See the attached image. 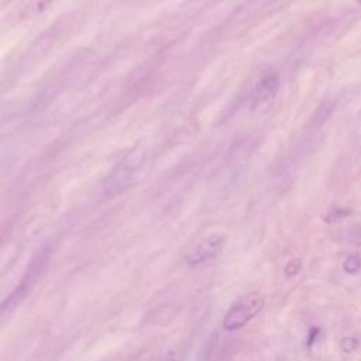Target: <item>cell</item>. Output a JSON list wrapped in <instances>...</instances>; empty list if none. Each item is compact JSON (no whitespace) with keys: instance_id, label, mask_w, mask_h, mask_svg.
<instances>
[{"instance_id":"1","label":"cell","mask_w":361,"mask_h":361,"mask_svg":"<svg viewBox=\"0 0 361 361\" xmlns=\"http://www.w3.org/2000/svg\"><path fill=\"white\" fill-rule=\"evenodd\" d=\"M147 164V149L141 142L131 147L126 155L116 164L103 182V193L106 196H117L133 188L140 179Z\"/></svg>"},{"instance_id":"2","label":"cell","mask_w":361,"mask_h":361,"mask_svg":"<svg viewBox=\"0 0 361 361\" xmlns=\"http://www.w3.org/2000/svg\"><path fill=\"white\" fill-rule=\"evenodd\" d=\"M49 255H51V247L45 245L41 247L35 255L32 257V259L30 261L27 271L20 282V285L17 286V289L4 300V303L1 305V312L6 313L7 309H11L14 306H17V303L21 300V298H24V295L32 288V285H35V282L41 278V275L44 274L47 264L49 261Z\"/></svg>"},{"instance_id":"3","label":"cell","mask_w":361,"mask_h":361,"mask_svg":"<svg viewBox=\"0 0 361 361\" xmlns=\"http://www.w3.org/2000/svg\"><path fill=\"white\" fill-rule=\"evenodd\" d=\"M264 307V298L259 293H250L235 302L224 314L223 327L228 331L241 329Z\"/></svg>"},{"instance_id":"4","label":"cell","mask_w":361,"mask_h":361,"mask_svg":"<svg viewBox=\"0 0 361 361\" xmlns=\"http://www.w3.org/2000/svg\"><path fill=\"white\" fill-rule=\"evenodd\" d=\"M224 241H226V237H224L223 234L214 233V234L207 235V237L195 248V251L188 257V264L192 265V267H195V265L207 262V261H210L212 258L217 257L219 252L221 251L223 245H224Z\"/></svg>"},{"instance_id":"5","label":"cell","mask_w":361,"mask_h":361,"mask_svg":"<svg viewBox=\"0 0 361 361\" xmlns=\"http://www.w3.org/2000/svg\"><path fill=\"white\" fill-rule=\"evenodd\" d=\"M279 90V78L275 73L265 75L259 82L252 94V106H261L275 97Z\"/></svg>"},{"instance_id":"6","label":"cell","mask_w":361,"mask_h":361,"mask_svg":"<svg viewBox=\"0 0 361 361\" xmlns=\"http://www.w3.org/2000/svg\"><path fill=\"white\" fill-rule=\"evenodd\" d=\"M343 268L347 274H355L361 269V257L360 255H350L345 258Z\"/></svg>"},{"instance_id":"7","label":"cell","mask_w":361,"mask_h":361,"mask_svg":"<svg viewBox=\"0 0 361 361\" xmlns=\"http://www.w3.org/2000/svg\"><path fill=\"white\" fill-rule=\"evenodd\" d=\"M299 269H300V261H299V259H292V261L286 265L285 274H286L288 276H293V275H296V274L299 272Z\"/></svg>"},{"instance_id":"8","label":"cell","mask_w":361,"mask_h":361,"mask_svg":"<svg viewBox=\"0 0 361 361\" xmlns=\"http://www.w3.org/2000/svg\"><path fill=\"white\" fill-rule=\"evenodd\" d=\"M51 1H52V0H39V1H38V10L41 11V10L47 8V7L51 4Z\"/></svg>"},{"instance_id":"9","label":"cell","mask_w":361,"mask_h":361,"mask_svg":"<svg viewBox=\"0 0 361 361\" xmlns=\"http://www.w3.org/2000/svg\"><path fill=\"white\" fill-rule=\"evenodd\" d=\"M164 361H178V360H176V357H175L173 353H168L166 357L164 358Z\"/></svg>"}]
</instances>
